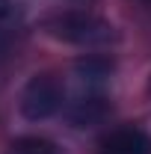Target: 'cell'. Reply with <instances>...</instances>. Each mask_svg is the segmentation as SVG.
<instances>
[{
	"mask_svg": "<svg viewBox=\"0 0 151 154\" xmlns=\"http://www.w3.org/2000/svg\"><path fill=\"white\" fill-rule=\"evenodd\" d=\"M148 3H151V0H148Z\"/></svg>",
	"mask_w": 151,
	"mask_h": 154,
	"instance_id": "8",
	"label": "cell"
},
{
	"mask_svg": "<svg viewBox=\"0 0 151 154\" xmlns=\"http://www.w3.org/2000/svg\"><path fill=\"white\" fill-rule=\"evenodd\" d=\"M9 9H12V0H0V21L9 15Z\"/></svg>",
	"mask_w": 151,
	"mask_h": 154,
	"instance_id": "7",
	"label": "cell"
},
{
	"mask_svg": "<svg viewBox=\"0 0 151 154\" xmlns=\"http://www.w3.org/2000/svg\"><path fill=\"white\" fill-rule=\"evenodd\" d=\"M74 68H77V77H80L83 83H89V86H101L107 77L113 74V62H110L107 57H98V54L77 59Z\"/></svg>",
	"mask_w": 151,
	"mask_h": 154,
	"instance_id": "5",
	"label": "cell"
},
{
	"mask_svg": "<svg viewBox=\"0 0 151 154\" xmlns=\"http://www.w3.org/2000/svg\"><path fill=\"white\" fill-rule=\"evenodd\" d=\"M9 154H65L59 145H54L51 139H42V136H24V139H18L12 148H9Z\"/></svg>",
	"mask_w": 151,
	"mask_h": 154,
	"instance_id": "6",
	"label": "cell"
},
{
	"mask_svg": "<svg viewBox=\"0 0 151 154\" xmlns=\"http://www.w3.org/2000/svg\"><path fill=\"white\" fill-rule=\"evenodd\" d=\"M45 33L57 42L65 45H74V48H101V45H110L116 42V30L113 24L101 15L92 12H57L51 18H45Z\"/></svg>",
	"mask_w": 151,
	"mask_h": 154,
	"instance_id": "1",
	"label": "cell"
},
{
	"mask_svg": "<svg viewBox=\"0 0 151 154\" xmlns=\"http://www.w3.org/2000/svg\"><path fill=\"white\" fill-rule=\"evenodd\" d=\"M65 104V86L54 71H42L27 80V86L21 89L18 110L27 122H45L51 116H57Z\"/></svg>",
	"mask_w": 151,
	"mask_h": 154,
	"instance_id": "2",
	"label": "cell"
},
{
	"mask_svg": "<svg viewBox=\"0 0 151 154\" xmlns=\"http://www.w3.org/2000/svg\"><path fill=\"white\" fill-rule=\"evenodd\" d=\"M95 154H151V134L136 125L116 128L98 142Z\"/></svg>",
	"mask_w": 151,
	"mask_h": 154,
	"instance_id": "3",
	"label": "cell"
},
{
	"mask_svg": "<svg viewBox=\"0 0 151 154\" xmlns=\"http://www.w3.org/2000/svg\"><path fill=\"white\" fill-rule=\"evenodd\" d=\"M107 116H110V101L101 95V92H92V95L77 98L74 104L68 107V122H71L74 128H92V125H101Z\"/></svg>",
	"mask_w": 151,
	"mask_h": 154,
	"instance_id": "4",
	"label": "cell"
}]
</instances>
